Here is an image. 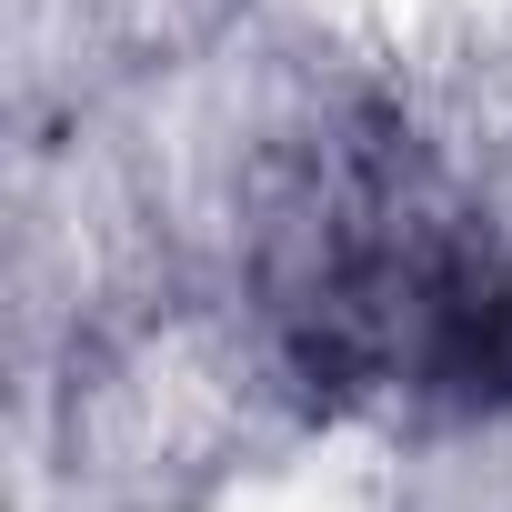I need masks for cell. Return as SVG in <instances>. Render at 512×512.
<instances>
[{"label": "cell", "mask_w": 512, "mask_h": 512, "mask_svg": "<svg viewBox=\"0 0 512 512\" xmlns=\"http://www.w3.org/2000/svg\"><path fill=\"white\" fill-rule=\"evenodd\" d=\"M282 322L332 392L482 402L512 382V282L452 211L392 181H352L292 231Z\"/></svg>", "instance_id": "1"}]
</instances>
